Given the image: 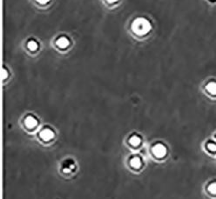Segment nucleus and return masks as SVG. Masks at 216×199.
Returning <instances> with one entry per match:
<instances>
[{"mask_svg":"<svg viewBox=\"0 0 216 199\" xmlns=\"http://www.w3.org/2000/svg\"><path fill=\"white\" fill-rule=\"evenodd\" d=\"M132 27L136 34L143 35V34L147 33L151 30V23L147 19L140 17V18L135 19V21L133 23Z\"/></svg>","mask_w":216,"mask_h":199,"instance_id":"obj_1","label":"nucleus"},{"mask_svg":"<svg viewBox=\"0 0 216 199\" xmlns=\"http://www.w3.org/2000/svg\"><path fill=\"white\" fill-rule=\"evenodd\" d=\"M166 152V149L163 145L161 144H159V145H156L153 147V153L156 157H162L164 156Z\"/></svg>","mask_w":216,"mask_h":199,"instance_id":"obj_2","label":"nucleus"},{"mask_svg":"<svg viewBox=\"0 0 216 199\" xmlns=\"http://www.w3.org/2000/svg\"><path fill=\"white\" fill-rule=\"evenodd\" d=\"M40 136H41V138H43L44 140H45V141H48V140L52 139V138L54 137V133L52 132V130L45 129V130H44L43 131H42V132H41Z\"/></svg>","mask_w":216,"mask_h":199,"instance_id":"obj_3","label":"nucleus"},{"mask_svg":"<svg viewBox=\"0 0 216 199\" xmlns=\"http://www.w3.org/2000/svg\"><path fill=\"white\" fill-rule=\"evenodd\" d=\"M56 44H57V45L60 47V48L65 49V48H66L67 46L69 45L70 41H69L68 39L66 38V37H61V38H60V39L57 40Z\"/></svg>","mask_w":216,"mask_h":199,"instance_id":"obj_4","label":"nucleus"},{"mask_svg":"<svg viewBox=\"0 0 216 199\" xmlns=\"http://www.w3.org/2000/svg\"><path fill=\"white\" fill-rule=\"evenodd\" d=\"M25 124L29 128H33L37 125V120L33 117H28L25 119Z\"/></svg>","mask_w":216,"mask_h":199,"instance_id":"obj_5","label":"nucleus"},{"mask_svg":"<svg viewBox=\"0 0 216 199\" xmlns=\"http://www.w3.org/2000/svg\"><path fill=\"white\" fill-rule=\"evenodd\" d=\"M131 164L134 168H139L141 165V161L139 157H134L131 160Z\"/></svg>","mask_w":216,"mask_h":199,"instance_id":"obj_6","label":"nucleus"},{"mask_svg":"<svg viewBox=\"0 0 216 199\" xmlns=\"http://www.w3.org/2000/svg\"><path fill=\"white\" fill-rule=\"evenodd\" d=\"M207 90L212 94H216V83H210L208 84Z\"/></svg>","mask_w":216,"mask_h":199,"instance_id":"obj_7","label":"nucleus"},{"mask_svg":"<svg viewBox=\"0 0 216 199\" xmlns=\"http://www.w3.org/2000/svg\"><path fill=\"white\" fill-rule=\"evenodd\" d=\"M37 47H38L37 43L36 42V41H34V40H31L30 42L28 43V48H29L30 50H31V51H35V50H37Z\"/></svg>","mask_w":216,"mask_h":199,"instance_id":"obj_8","label":"nucleus"},{"mask_svg":"<svg viewBox=\"0 0 216 199\" xmlns=\"http://www.w3.org/2000/svg\"><path fill=\"white\" fill-rule=\"evenodd\" d=\"M140 143V139L136 136H134V137L130 138V144L133 145H138Z\"/></svg>","mask_w":216,"mask_h":199,"instance_id":"obj_9","label":"nucleus"},{"mask_svg":"<svg viewBox=\"0 0 216 199\" xmlns=\"http://www.w3.org/2000/svg\"><path fill=\"white\" fill-rule=\"evenodd\" d=\"M209 191L213 194H216V183H213L210 184V186L208 187Z\"/></svg>","mask_w":216,"mask_h":199,"instance_id":"obj_10","label":"nucleus"},{"mask_svg":"<svg viewBox=\"0 0 216 199\" xmlns=\"http://www.w3.org/2000/svg\"><path fill=\"white\" fill-rule=\"evenodd\" d=\"M208 148L211 151H216V145H214V144H209L208 145Z\"/></svg>","mask_w":216,"mask_h":199,"instance_id":"obj_11","label":"nucleus"},{"mask_svg":"<svg viewBox=\"0 0 216 199\" xmlns=\"http://www.w3.org/2000/svg\"><path fill=\"white\" fill-rule=\"evenodd\" d=\"M37 2H39V3H41V4H45V3H47L49 0H37Z\"/></svg>","mask_w":216,"mask_h":199,"instance_id":"obj_12","label":"nucleus"},{"mask_svg":"<svg viewBox=\"0 0 216 199\" xmlns=\"http://www.w3.org/2000/svg\"><path fill=\"white\" fill-rule=\"evenodd\" d=\"M6 77V73H5V70H4V78Z\"/></svg>","mask_w":216,"mask_h":199,"instance_id":"obj_13","label":"nucleus"},{"mask_svg":"<svg viewBox=\"0 0 216 199\" xmlns=\"http://www.w3.org/2000/svg\"><path fill=\"white\" fill-rule=\"evenodd\" d=\"M108 2H110V3H112V2H116L117 0H107Z\"/></svg>","mask_w":216,"mask_h":199,"instance_id":"obj_14","label":"nucleus"}]
</instances>
